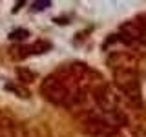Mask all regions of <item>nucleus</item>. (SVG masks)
Returning a JSON list of instances; mask_svg holds the SVG:
<instances>
[{
  "label": "nucleus",
  "mask_w": 146,
  "mask_h": 137,
  "mask_svg": "<svg viewBox=\"0 0 146 137\" xmlns=\"http://www.w3.org/2000/svg\"><path fill=\"white\" fill-rule=\"evenodd\" d=\"M42 93L55 104H68L71 99L70 86L58 77H48L42 84Z\"/></svg>",
  "instance_id": "1"
},
{
  "label": "nucleus",
  "mask_w": 146,
  "mask_h": 137,
  "mask_svg": "<svg viewBox=\"0 0 146 137\" xmlns=\"http://www.w3.org/2000/svg\"><path fill=\"white\" fill-rule=\"evenodd\" d=\"M0 137H15L11 122H7L6 119H0Z\"/></svg>",
  "instance_id": "2"
},
{
  "label": "nucleus",
  "mask_w": 146,
  "mask_h": 137,
  "mask_svg": "<svg viewBox=\"0 0 146 137\" xmlns=\"http://www.w3.org/2000/svg\"><path fill=\"white\" fill-rule=\"evenodd\" d=\"M26 37H29V31L27 29H15L9 33V39L11 40H24Z\"/></svg>",
  "instance_id": "3"
},
{
  "label": "nucleus",
  "mask_w": 146,
  "mask_h": 137,
  "mask_svg": "<svg viewBox=\"0 0 146 137\" xmlns=\"http://www.w3.org/2000/svg\"><path fill=\"white\" fill-rule=\"evenodd\" d=\"M51 6L49 0H42V2H33V11H42V9H48Z\"/></svg>",
  "instance_id": "4"
},
{
  "label": "nucleus",
  "mask_w": 146,
  "mask_h": 137,
  "mask_svg": "<svg viewBox=\"0 0 146 137\" xmlns=\"http://www.w3.org/2000/svg\"><path fill=\"white\" fill-rule=\"evenodd\" d=\"M18 77H20V79H22V82H29L31 79H33V75H31V73L29 71H26V70H18Z\"/></svg>",
  "instance_id": "5"
}]
</instances>
